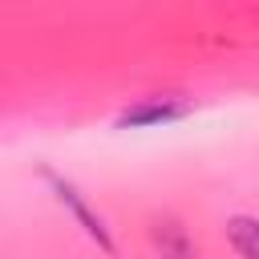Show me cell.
I'll list each match as a JSON object with an SVG mask.
<instances>
[{
  "label": "cell",
  "mask_w": 259,
  "mask_h": 259,
  "mask_svg": "<svg viewBox=\"0 0 259 259\" xmlns=\"http://www.w3.org/2000/svg\"><path fill=\"white\" fill-rule=\"evenodd\" d=\"M40 178L49 182L53 198H57V202H61V206L73 214V223H77V227H81V231H85V235H89V239H93V243H97L105 255H117V243H113V235H109L105 219H101V214L89 206V198L77 190V182H69L65 174H57V170H49V166L40 170Z\"/></svg>",
  "instance_id": "cell-1"
},
{
  "label": "cell",
  "mask_w": 259,
  "mask_h": 259,
  "mask_svg": "<svg viewBox=\"0 0 259 259\" xmlns=\"http://www.w3.org/2000/svg\"><path fill=\"white\" fill-rule=\"evenodd\" d=\"M194 105L178 93H158V97H142L134 101L130 109L117 113V125L121 130H154V125H170V121H182Z\"/></svg>",
  "instance_id": "cell-2"
},
{
  "label": "cell",
  "mask_w": 259,
  "mask_h": 259,
  "mask_svg": "<svg viewBox=\"0 0 259 259\" xmlns=\"http://www.w3.org/2000/svg\"><path fill=\"white\" fill-rule=\"evenodd\" d=\"M150 243L162 259H202L194 235L174 219V214H154L150 219Z\"/></svg>",
  "instance_id": "cell-3"
},
{
  "label": "cell",
  "mask_w": 259,
  "mask_h": 259,
  "mask_svg": "<svg viewBox=\"0 0 259 259\" xmlns=\"http://www.w3.org/2000/svg\"><path fill=\"white\" fill-rule=\"evenodd\" d=\"M227 243L239 251V259H259V223L251 214L227 219Z\"/></svg>",
  "instance_id": "cell-4"
}]
</instances>
